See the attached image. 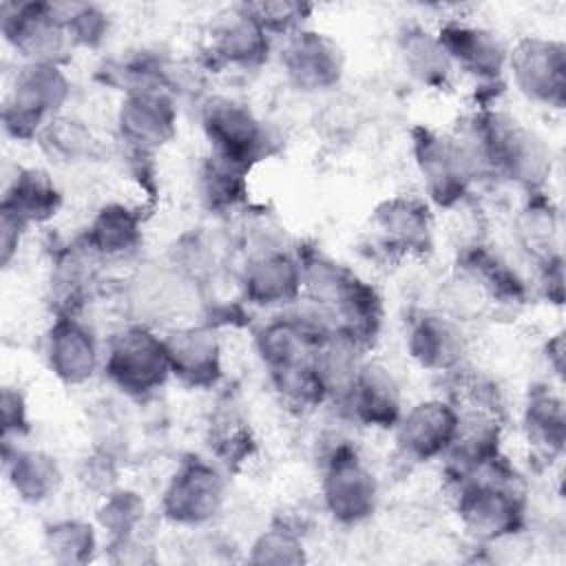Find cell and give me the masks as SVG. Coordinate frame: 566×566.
<instances>
[{
	"instance_id": "1",
	"label": "cell",
	"mask_w": 566,
	"mask_h": 566,
	"mask_svg": "<svg viewBox=\"0 0 566 566\" xmlns=\"http://www.w3.org/2000/svg\"><path fill=\"white\" fill-rule=\"evenodd\" d=\"M471 148L480 175L491 172L524 195L546 190L553 172V153L542 135L524 126L515 115L480 104L460 135Z\"/></svg>"
},
{
	"instance_id": "2",
	"label": "cell",
	"mask_w": 566,
	"mask_h": 566,
	"mask_svg": "<svg viewBox=\"0 0 566 566\" xmlns=\"http://www.w3.org/2000/svg\"><path fill=\"white\" fill-rule=\"evenodd\" d=\"M451 486L455 515L471 539L497 544L526 528V486L504 455L469 478L453 480Z\"/></svg>"
},
{
	"instance_id": "3",
	"label": "cell",
	"mask_w": 566,
	"mask_h": 566,
	"mask_svg": "<svg viewBox=\"0 0 566 566\" xmlns=\"http://www.w3.org/2000/svg\"><path fill=\"white\" fill-rule=\"evenodd\" d=\"M411 157L420 175L424 199L431 208L453 210L462 206L478 177V161L467 142L424 124L411 128Z\"/></svg>"
},
{
	"instance_id": "4",
	"label": "cell",
	"mask_w": 566,
	"mask_h": 566,
	"mask_svg": "<svg viewBox=\"0 0 566 566\" xmlns=\"http://www.w3.org/2000/svg\"><path fill=\"white\" fill-rule=\"evenodd\" d=\"M199 126L210 155L252 172L279 153V137L245 102L230 95H206L199 102Z\"/></svg>"
},
{
	"instance_id": "5",
	"label": "cell",
	"mask_w": 566,
	"mask_h": 566,
	"mask_svg": "<svg viewBox=\"0 0 566 566\" xmlns=\"http://www.w3.org/2000/svg\"><path fill=\"white\" fill-rule=\"evenodd\" d=\"M71 99V80L57 64H22L2 104V130L13 142H38Z\"/></svg>"
},
{
	"instance_id": "6",
	"label": "cell",
	"mask_w": 566,
	"mask_h": 566,
	"mask_svg": "<svg viewBox=\"0 0 566 566\" xmlns=\"http://www.w3.org/2000/svg\"><path fill=\"white\" fill-rule=\"evenodd\" d=\"M102 371L128 398L155 396L172 378L164 336L146 323L124 325L108 338Z\"/></svg>"
},
{
	"instance_id": "7",
	"label": "cell",
	"mask_w": 566,
	"mask_h": 566,
	"mask_svg": "<svg viewBox=\"0 0 566 566\" xmlns=\"http://www.w3.org/2000/svg\"><path fill=\"white\" fill-rule=\"evenodd\" d=\"M378 500V478L358 455L356 447L340 442L329 449L321 473L325 513L340 526H358L376 513Z\"/></svg>"
},
{
	"instance_id": "8",
	"label": "cell",
	"mask_w": 566,
	"mask_h": 566,
	"mask_svg": "<svg viewBox=\"0 0 566 566\" xmlns=\"http://www.w3.org/2000/svg\"><path fill=\"white\" fill-rule=\"evenodd\" d=\"M226 491L228 482L217 462L188 455L170 473L161 491L159 509L164 520L175 526H206L221 513Z\"/></svg>"
},
{
	"instance_id": "9",
	"label": "cell",
	"mask_w": 566,
	"mask_h": 566,
	"mask_svg": "<svg viewBox=\"0 0 566 566\" xmlns=\"http://www.w3.org/2000/svg\"><path fill=\"white\" fill-rule=\"evenodd\" d=\"M0 31L24 64L62 66L75 49L55 2H4Z\"/></svg>"
},
{
	"instance_id": "10",
	"label": "cell",
	"mask_w": 566,
	"mask_h": 566,
	"mask_svg": "<svg viewBox=\"0 0 566 566\" xmlns=\"http://www.w3.org/2000/svg\"><path fill=\"white\" fill-rule=\"evenodd\" d=\"M506 73L528 102L562 111L566 106V44L555 38L524 35L509 46Z\"/></svg>"
},
{
	"instance_id": "11",
	"label": "cell",
	"mask_w": 566,
	"mask_h": 566,
	"mask_svg": "<svg viewBox=\"0 0 566 566\" xmlns=\"http://www.w3.org/2000/svg\"><path fill=\"white\" fill-rule=\"evenodd\" d=\"M371 239L394 259H422L433 250V212L424 197L391 195L369 217Z\"/></svg>"
},
{
	"instance_id": "12",
	"label": "cell",
	"mask_w": 566,
	"mask_h": 566,
	"mask_svg": "<svg viewBox=\"0 0 566 566\" xmlns=\"http://www.w3.org/2000/svg\"><path fill=\"white\" fill-rule=\"evenodd\" d=\"M272 51V35L259 24L245 2L221 9L206 29V55L212 66L256 71Z\"/></svg>"
},
{
	"instance_id": "13",
	"label": "cell",
	"mask_w": 566,
	"mask_h": 566,
	"mask_svg": "<svg viewBox=\"0 0 566 566\" xmlns=\"http://www.w3.org/2000/svg\"><path fill=\"white\" fill-rule=\"evenodd\" d=\"M177 117V97L168 88H137L124 93L117 106V137L128 153L155 155L175 137Z\"/></svg>"
},
{
	"instance_id": "14",
	"label": "cell",
	"mask_w": 566,
	"mask_h": 566,
	"mask_svg": "<svg viewBox=\"0 0 566 566\" xmlns=\"http://www.w3.org/2000/svg\"><path fill=\"white\" fill-rule=\"evenodd\" d=\"M279 62L290 86L301 93H325L343 82L347 57L329 33L305 27L283 40Z\"/></svg>"
},
{
	"instance_id": "15",
	"label": "cell",
	"mask_w": 566,
	"mask_h": 566,
	"mask_svg": "<svg viewBox=\"0 0 566 566\" xmlns=\"http://www.w3.org/2000/svg\"><path fill=\"white\" fill-rule=\"evenodd\" d=\"M241 298L254 307H287L303 296L301 263L294 250L276 243L252 248L239 272Z\"/></svg>"
},
{
	"instance_id": "16",
	"label": "cell",
	"mask_w": 566,
	"mask_h": 566,
	"mask_svg": "<svg viewBox=\"0 0 566 566\" xmlns=\"http://www.w3.org/2000/svg\"><path fill=\"white\" fill-rule=\"evenodd\" d=\"M453 69L471 75L478 84L493 88L502 84L509 60V44L489 27L464 18H447L436 29Z\"/></svg>"
},
{
	"instance_id": "17",
	"label": "cell",
	"mask_w": 566,
	"mask_h": 566,
	"mask_svg": "<svg viewBox=\"0 0 566 566\" xmlns=\"http://www.w3.org/2000/svg\"><path fill=\"white\" fill-rule=\"evenodd\" d=\"M458 281L478 307L517 310L528 298L526 281L484 243H469L458 256Z\"/></svg>"
},
{
	"instance_id": "18",
	"label": "cell",
	"mask_w": 566,
	"mask_h": 566,
	"mask_svg": "<svg viewBox=\"0 0 566 566\" xmlns=\"http://www.w3.org/2000/svg\"><path fill=\"white\" fill-rule=\"evenodd\" d=\"M407 354L424 371L455 374L467 365L469 336L458 316L447 310H422L409 318Z\"/></svg>"
},
{
	"instance_id": "19",
	"label": "cell",
	"mask_w": 566,
	"mask_h": 566,
	"mask_svg": "<svg viewBox=\"0 0 566 566\" xmlns=\"http://www.w3.org/2000/svg\"><path fill=\"white\" fill-rule=\"evenodd\" d=\"M458 429V407L449 398H427L402 411L394 427L400 455L416 464L442 460Z\"/></svg>"
},
{
	"instance_id": "20",
	"label": "cell",
	"mask_w": 566,
	"mask_h": 566,
	"mask_svg": "<svg viewBox=\"0 0 566 566\" xmlns=\"http://www.w3.org/2000/svg\"><path fill=\"white\" fill-rule=\"evenodd\" d=\"M102 352L95 332L73 314H55L44 334V363L66 387H80L102 369Z\"/></svg>"
},
{
	"instance_id": "21",
	"label": "cell",
	"mask_w": 566,
	"mask_h": 566,
	"mask_svg": "<svg viewBox=\"0 0 566 566\" xmlns=\"http://www.w3.org/2000/svg\"><path fill=\"white\" fill-rule=\"evenodd\" d=\"M170 374L188 389H212L223 378V347L210 323L179 325L164 334Z\"/></svg>"
},
{
	"instance_id": "22",
	"label": "cell",
	"mask_w": 566,
	"mask_h": 566,
	"mask_svg": "<svg viewBox=\"0 0 566 566\" xmlns=\"http://www.w3.org/2000/svg\"><path fill=\"white\" fill-rule=\"evenodd\" d=\"M338 407L363 427L394 431L405 411L400 382L385 363L363 358Z\"/></svg>"
},
{
	"instance_id": "23",
	"label": "cell",
	"mask_w": 566,
	"mask_h": 566,
	"mask_svg": "<svg viewBox=\"0 0 566 566\" xmlns=\"http://www.w3.org/2000/svg\"><path fill=\"white\" fill-rule=\"evenodd\" d=\"M502 436V416L475 407H458V429L442 458L449 480L469 478L500 460L504 455Z\"/></svg>"
},
{
	"instance_id": "24",
	"label": "cell",
	"mask_w": 566,
	"mask_h": 566,
	"mask_svg": "<svg viewBox=\"0 0 566 566\" xmlns=\"http://www.w3.org/2000/svg\"><path fill=\"white\" fill-rule=\"evenodd\" d=\"M144 241V214L124 201H108L97 208L80 243L97 261H122L137 252Z\"/></svg>"
},
{
	"instance_id": "25",
	"label": "cell",
	"mask_w": 566,
	"mask_h": 566,
	"mask_svg": "<svg viewBox=\"0 0 566 566\" xmlns=\"http://www.w3.org/2000/svg\"><path fill=\"white\" fill-rule=\"evenodd\" d=\"M522 429L539 460L553 464L562 458L566 444V407L564 398L548 382L528 387L522 407Z\"/></svg>"
},
{
	"instance_id": "26",
	"label": "cell",
	"mask_w": 566,
	"mask_h": 566,
	"mask_svg": "<svg viewBox=\"0 0 566 566\" xmlns=\"http://www.w3.org/2000/svg\"><path fill=\"white\" fill-rule=\"evenodd\" d=\"M62 208V190L49 170L38 166H20L4 186L0 210L20 219L27 228L42 226L57 217Z\"/></svg>"
},
{
	"instance_id": "27",
	"label": "cell",
	"mask_w": 566,
	"mask_h": 566,
	"mask_svg": "<svg viewBox=\"0 0 566 566\" xmlns=\"http://www.w3.org/2000/svg\"><path fill=\"white\" fill-rule=\"evenodd\" d=\"M2 464L11 491L24 504H42L62 486L60 462L42 449L2 444Z\"/></svg>"
},
{
	"instance_id": "28",
	"label": "cell",
	"mask_w": 566,
	"mask_h": 566,
	"mask_svg": "<svg viewBox=\"0 0 566 566\" xmlns=\"http://www.w3.org/2000/svg\"><path fill=\"white\" fill-rule=\"evenodd\" d=\"M206 442L210 455L223 471H241L259 451L254 429L234 402H223L212 411L206 429Z\"/></svg>"
},
{
	"instance_id": "29",
	"label": "cell",
	"mask_w": 566,
	"mask_h": 566,
	"mask_svg": "<svg viewBox=\"0 0 566 566\" xmlns=\"http://www.w3.org/2000/svg\"><path fill=\"white\" fill-rule=\"evenodd\" d=\"M398 51L407 73L424 88L444 91L453 77V62L447 55L436 31L409 24L398 35Z\"/></svg>"
},
{
	"instance_id": "30",
	"label": "cell",
	"mask_w": 566,
	"mask_h": 566,
	"mask_svg": "<svg viewBox=\"0 0 566 566\" xmlns=\"http://www.w3.org/2000/svg\"><path fill=\"white\" fill-rule=\"evenodd\" d=\"M248 177L250 170L239 168L208 153L197 168V197L210 214L230 217L248 206Z\"/></svg>"
},
{
	"instance_id": "31",
	"label": "cell",
	"mask_w": 566,
	"mask_h": 566,
	"mask_svg": "<svg viewBox=\"0 0 566 566\" xmlns=\"http://www.w3.org/2000/svg\"><path fill=\"white\" fill-rule=\"evenodd\" d=\"M515 239L524 254L535 263H544L559 250V210L546 190L528 192L515 217Z\"/></svg>"
},
{
	"instance_id": "32",
	"label": "cell",
	"mask_w": 566,
	"mask_h": 566,
	"mask_svg": "<svg viewBox=\"0 0 566 566\" xmlns=\"http://www.w3.org/2000/svg\"><path fill=\"white\" fill-rule=\"evenodd\" d=\"M97 259L91 256L80 241L77 245H69L55 254L49 281L55 314H80L84 301L88 298V290L93 283L91 265Z\"/></svg>"
},
{
	"instance_id": "33",
	"label": "cell",
	"mask_w": 566,
	"mask_h": 566,
	"mask_svg": "<svg viewBox=\"0 0 566 566\" xmlns=\"http://www.w3.org/2000/svg\"><path fill=\"white\" fill-rule=\"evenodd\" d=\"M42 548L46 557L60 566H82L97 555L95 524L80 517L55 520L44 526Z\"/></svg>"
},
{
	"instance_id": "34",
	"label": "cell",
	"mask_w": 566,
	"mask_h": 566,
	"mask_svg": "<svg viewBox=\"0 0 566 566\" xmlns=\"http://www.w3.org/2000/svg\"><path fill=\"white\" fill-rule=\"evenodd\" d=\"M35 144L49 157V161L62 166L82 164L97 153V139L91 128L82 119L66 113L53 117L42 128Z\"/></svg>"
},
{
	"instance_id": "35",
	"label": "cell",
	"mask_w": 566,
	"mask_h": 566,
	"mask_svg": "<svg viewBox=\"0 0 566 566\" xmlns=\"http://www.w3.org/2000/svg\"><path fill=\"white\" fill-rule=\"evenodd\" d=\"M248 562L259 566H298L307 562L303 535L290 522H274L261 531L248 551Z\"/></svg>"
},
{
	"instance_id": "36",
	"label": "cell",
	"mask_w": 566,
	"mask_h": 566,
	"mask_svg": "<svg viewBox=\"0 0 566 566\" xmlns=\"http://www.w3.org/2000/svg\"><path fill=\"white\" fill-rule=\"evenodd\" d=\"M146 520V502L133 489L115 486L106 495L95 513L97 526L108 535V539H122L128 535L139 533Z\"/></svg>"
},
{
	"instance_id": "37",
	"label": "cell",
	"mask_w": 566,
	"mask_h": 566,
	"mask_svg": "<svg viewBox=\"0 0 566 566\" xmlns=\"http://www.w3.org/2000/svg\"><path fill=\"white\" fill-rule=\"evenodd\" d=\"M75 49H99L111 31V18L99 4L55 2Z\"/></svg>"
},
{
	"instance_id": "38",
	"label": "cell",
	"mask_w": 566,
	"mask_h": 566,
	"mask_svg": "<svg viewBox=\"0 0 566 566\" xmlns=\"http://www.w3.org/2000/svg\"><path fill=\"white\" fill-rule=\"evenodd\" d=\"M259 24L274 38L281 35L283 40L301 29L307 27V20L314 11L307 2L294 0H276V2H245Z\"/></svg>"
},
{
	"instance_id": "39",
	"label": "cell",
	"mask_w": 566,
	"mask_h": 566,
	"mask_svg": "<svg viewBox=\"0 0 566 566\" xmlns=\"http://www.w3.org/2000/svg\"><path fill=\"white\" fill-rule=\"evenodd\" d=\"M0 424H2V444H18L31 431L29 405L24 394L18 387L4 385L0 394Z\"/></svg>"
},
{
	"instance_id": "40",
	"label": "cell",
	"mask_w": 566,
	"mask_h": 566,
	"mask_svg": "<svg viewBox=\"0 0 566 566\" xmlns=\"http://www.w3.org/2000/svg\"><path fill=\"white\" fill-rule=\"evenodd\" d=\"M106 548L113 564H153L157 559L153 544L142 537V533L122 539H108Z\"/></svg>"
},
{
	"instance_id": "41",
	"label": "cell",
	"mask_w": 566,
	"mask_h": 566,
	"mask_svg": "<svg viewBox=\"0 0 566 566\" xmlns=\"http://www.w3.org/2000/svg\"><path fill=\"white\" fill-rule=\"evenodd\" d=\"M27 230L29 228L20 219L0 210V263H2L4 270L13 263Z\"/></svg>"
},
{
	"instance_id": "42",
	"label": "cell",
	"mask_w": 566,
	"mask_h": 566,
	"mask_svg": "<svg viewBox=\"0 0 566 566\" xmlns=\"http://www.w3.org/2000/svg\"><path fill=\"white\" fill-rule=\"evenodd\" d=\"M539 290L553 305L564 303V256L555 254L537 265Z\"/></svg>"
},
{
	"instance_id": "43",
	"label": "cell",
	"mask_w": 566,
	"mask_h": 566,
	"mask_svg": "<svg viewBox=\"0 0 566 566\" xmlns=\"http://www.w3.org/2000/svg\"><path fill=\"white\" fill-rule=\"evenodd\" d=\"M564 334L562 332H557V334H553L548 340H546V345H544V356H546V363H548V367L553 369V374L557 376V378H562L564 376Z\"/></svg>"
}]
</instances>
